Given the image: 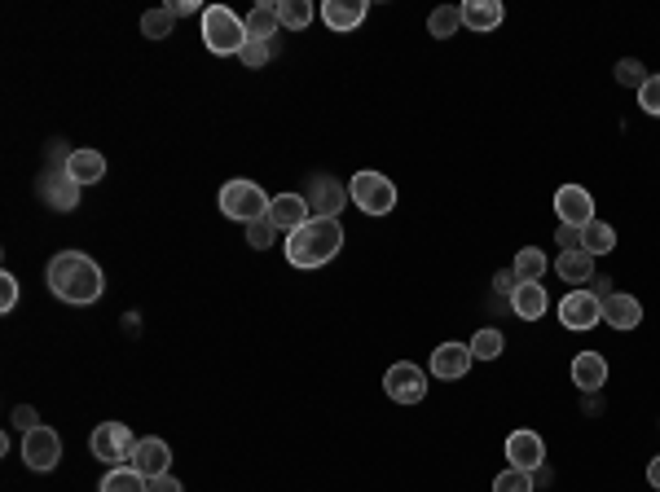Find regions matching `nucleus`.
Instances as JSON below:
<instances>
[{"instance_id":"nucleus-14","label":"nucleus","mask_w":660,"mask_h":492,"mask_svg":"<svg viewBox=\"0 0 660 492\" xmlns=\"http://www.w3.org/2000/svg\"><path fill=\"white\" fill-rule=\"evenodd\" d=\"M506 457H511V466H520V471H537V466L546 462V444L537 431H515L506 435Z\"/></svg>"},{"instance_id":"nucleus-33","label":"nucleus","mask_w":660,"mask_h":492,"mask_svg":"<svg viewBox=\"0 0 660 492\" xmlns=\"http://www.w3.org/2000/svg\"><path fill=\"white\" fill-rule=\"evenodd\" d=\"M269 58H273V40H247V49L238 53V62L251 66V71H260Z\"/></svg>"},{"instance_id":"nucleus-19","label":"nucleus","mask_w":660,"mask_h":492,"mask_svg":"<svg viewBox=\"0 0 660 492\" xmlns=\"http://www.w3.org/2000/svg\"><path fill=\"white\" fill-rule=\"evenodd\" d=\"M471 361H476V356H471L467 343H440L432 352V374L436 378H462L471 369Z\"/></svg>"},{"instance_id":"nucleus-6","label":"nucleus","mask_w":660,"mask_h":492,"mask_svg":"<svg viewBox=\"0 0 660 492\" xmlns=\"http://www.w3.org/2000/svg\"><path fill=\"white\" fill-rule=\"evenodd\" d=\"M132 449H137V440H132V431L124 422H102V427L88 435V453H93L102 466H128Z\"/></svg>"},{"instance_id":"nucleus-15","label":"nucleus","mask_w":660,"mask_h":492,"mask_svg":"<svg viewBox=\"0 0 660 492\" xmlns=\"http://www.w3.org/2000/svg\"><path fill=\"white\" fill-rule=\"evenodd\" d=\"M168 462H172V449H168V440H159V435H146V440H137V449H132V466H137L146 479L168 475Z\"/></svg>"},{"instance_id":"nucleus-36","label":"nucleus","mask_w":660,"mask_h":492,"mask_svg":"<svg viewBox=\"0 0 660 492\" xmlns=\"http://www.w3.org/2000/svg\"><path fill=\"white\" fill-rule=\"evenodd\" d=\"M638 106H643L647 115H660V75H647V84L638 88Z\"/></svg>"},{"instance_id":"nucleus-8","label":"nucleus","mask_w":660,"mask_h":492,"mask_svg":"<svg viewBox=\"0 0 660 492\" xmlns=\"http://www.w3.org/2000/svg\"><path fill=\"white\" fill-rule=\"evenodd\" d=\"M383 387H388V396L396 405H418V400L427 396V374L414 361H396V365H388V374H383Z\"/></svg>"},{"instance_id":"nucleus-3","label":"nucleus","mask_w":660,"mask_h":492,"mask_svg":"<svg viewBox=\"0 0 660 492\" xmlns=\"http://www.w3.org/2000/svg\"><path fill=\"white\" fill-rule=\"evenodd\" d=\"M247 22H242L234 9L225 5H207L203 9V44L216 53V58H234V53L247 49Z\"/></svg>"},{"instance_id":"nucleus-1","label":"nucleus","mask_w":660,"mask_h":492,"mask_svg":"<svg viewBox=\"0 0 660 492\" xmlns=\"http://www.w3.org/2000/svg\"><path fill=\"white\" fill-rule=\"evenodd\" d=\"M44 282H49V290L58 299L84 308V304H97V299H102L106 273H102V264L88 260L84 251H62L49 260V268H44Z\"/></svg>"},{"instance_id":"nucleus-38","label":"nucleus","mask_w":660,"mask_h":492,"mask_svg":"<svg viewBox=\"0 0 660 492\" xmlns=\"http://www.w3.org/2000/svg\"><path fill=\"white\" fill-rule=\"evenodd\" d=\"M515 286H520V277H515V268H502V273L493 277V290H498V295H506V299L515 295Z\"/></svg>"},{"instance_id":"nucleus-10","label":"nucleus","mask_w":660,"mask_h":492,"mask_svg":"<svg viewBox=\"0 0 660 492\" xmlns=\"http://www.w3.org/2000/svg\"><path fill=\"white\" fill-rule=\"evenodd\" d=\"M555 216H559V225H568V229H586L590 220H594V198H590V189H581V185H559V189H555Z\"/></svg>"},{"instance_id":"nucleus-18","label":"nucleus","mask_w":660,"mask_h":492,"mask_svg":"<svg viewBox=\"0 0 660 492\" xmlns=\"http://www.w3.org/2000/svg\"><path fill=\"white\" fill-rule=\"evenodd\" d=\"M603 321H608L612 330H634L638 321H643V304H638L634 295H621V290H612V295L603 299Z\"/></svg>"},{"instance_id":"nucleus-41","label":"nucleus","mask_w":660,"mask_h":492,"mask_svg":"<svg viewBox=\"0 0 660 492\" xmlns=\"http://www.w3.org/2000/svg\"><path fill=\"white\" fill-rule=\"evenodd\" d=\"M559 246H564V251H581V229L559 225Z\"/></svg>"},{"instance_id":"nucleus-35","label":"nucleus","mask_w":660,"mask_h":492,"mask_svg":"<svg viewBox=\"0 0 660 492\" xmlns=\"http://www.w3.org/2000/svg\"><path fill=\"white\" fill-rule=\"evenodd\" d=\"M273 238H278V229H273V220H269V216L256 220V225H247V246H256V251L273 246Z\"/></svg>"},{"instance_id":"nucleus-31","label":"nucleus","mask_w":660,"mask_h":492,"mask_svg":"<svg viewBox=\"0 0 660 492\" xmlns=\"http://www.w3.org/2000/svg\"><path fill=\"white\" fill-rule=\"evenodd\" d=\"M172 14L168 9H150V14H141V36L146 40H168L172 36Z\"/></svg>"},{"instance_id":"nucleus-43","label":"nucleus","mask_w":660,"mask_h":492,"mask_svg":"<svg viewBox=\"0 0 660 492\" xmlns=\"http://www.w3.org/2000/svg\"><path fill=\"white\" fill-rule=\"evenodd\" d=\"M172 18H185V14H198V0H172V5H163Z\"/></svg>"},{"instance_id":"nucleus-34","label":"nucleus","mask_w":660,"mask_h":492,"mask_svg":"<svg viewBox=\"0 0 660 492\" xmlns=\"http://www.w3.org/2000/svg\"><path fill=\"white\" fill-rule=\"evenodd\" d=\"M616 84H625V88H643V84H647L643 62H638V58H621V62H616Z\"/></svg>"},{"instance_id":"nucleus-23","label":"nucleus","mask_w":660,"mask_h":492,"mask_svg":"<svg viewBox=\"0 0 660 492\" xmlns=\"http://www.w3.org/2000/svg\"><path fill=\"white\" fill-rule=\"evenodd\" d=\"M555 273L564 277V282H590L594 277V255L590 251H559L555 255Z\"/></svg>"},{"instance_id":"nucleus-2","label":"nucleus","mask_w":660,"mask_h":492,"mask_svg":"<svg viewBox=\"0 0 660 492\" xmlns=\"http://www.w3.org/2000/svg\"><path fill=\"white\" fill-rule=\"evenodd\" d=\"M339 251H344V225H339V220L313 216L308 225H300L291 238H286V260L295 268H322V264L335 260Z\"/></svg>"},{"instance_id":"nucleus-25","label":"nucleus","mask_w":660,"mask_h":492,"mask_svg":"<svg viewBox=\"0 0 660 492\" xmlns=\"http://www.w3.org/2000/svg\"><path fill=\"white\" fill-rule=\"evenodd\" d=\"M242 22H247V36L251 40H273V36H278V27H282V22H278V5H256Z\"/></svg>"},{"instance_id":"nucleus-20","label":"nucleus","mask_w":660,"mask_h":492,"mask_svg":"<svg viewBox=\"0 0 660 492\" xmlns=\"http://www.w3.org/2000/svg\"><path fill=\"white\" fill-rule=\"evenodd\" d=\"M572 383L581 391H599L608 383V361H603L599 352H577L572 356Z\"/></svg>"},{"instance_id":"nucleus-40","label":"nucleus","mask_w":660,"mask_h":492,"mask_svg":"<svg viewBox=\"0 0 660 492\" xmlns=\"http://www.w3.org/2000/svg\"><path fill=\"white\" fill-rule=\"evenodd\" d=\"M146 492H185V488L172 475H154V479H146Z\"/></svg>"},{"instance_id":"nucleus-17","label":"nucleus","mask_w":660,"mask_h":492,"mask_svg":"<svg viewBox=\"0 0 660 492\" xmlns=\"http://www.w3.org/2000/svg\"><path fill=\"white\" fill-rule=\"evenodd\" d=\"M546 308H550V295H546V286L542 282H520L515 286V295H511V312L520 321H542L546 317Z\"/></svg>"},{"instance_id":"nucleus-13","label":"nucleus","mask_w":660,"mask_h":492,"mask_svg":"<svg viewBox=\"0 0 660 492\" xmlns=\"http://www.w3.org/2000/svg\"><path fill=\"white\" fill-rule=\"evenodd\" d=\"M269 220H273V229L291 238L295 229L313 220V216H308V198L304 194H278V198H273V207H269Z\"/></svg>"},{"instance_id":"nucleus-27","label":"nucleus","mask_w":660,"mask_h":492,"mask_svg":"<svg viewBox=\"0 0 660 492\" xmlns=\"http://www.w3.org/2000/svg\"><path fill=\"white\" fill-rule=\"evenodd\" d=\"M515 277H520V282H542V273L550 268V260H546V251H537V246H524L520 255H515Z\"/></svg>"},{"instance_id":"nucleus-16","label":"nucleus","mask_w":660,"mask_h":492,"mask_svg":"<svg viewBox=\"0 0 660 492\" xmlns=\"http://www.w3.org/2000/svg\"><path fill=\"white\" fill-rule=\"evenodd\" d=\"M366 14H370L366 0H326V5H322V22L330 31H339V36L352 31V27H361Z\"/></svg>"},{"instance_id":"nucleus-45","label":"nucleus","mask_w":660,"mask_h":492,"mask_svg":"<svg viewBox=\"0 0 660 492\" xmlns=\"http://www.w3.org/2000/svg\"><path fill=\"white\" fill-rule=\"evenodd\" d=\"M550 479H555V475H550L546 466H537V471H533V484H550Z\"/></svg>"},{"instance_id":"nucleus-7","label":"nucleus","mask_w":660,"mask_h":492,"mask_svg":"<svg viewBox=\"0 0 660 492\" xmlns=\"http://www.w3.org/2000/svg\"><path fill=\"white\" fill-rule=\"evenodd\" d=\"M22 462L31 466V471H53V466L62 462V435L53 431V427H31L27 435H22Z\"/></svg>"},{"instance_id":"nucleus-11","label":"nucleus","mask_w":660,"mask_h":492,"mask_svg":"<svg viewBox=\"0 0 660 492\" xmlns=\"http://www.w3.org/2000/svg\"><path fill=\"white\" fill-rule=\"evenodd\" d=\"M344 203H352V198L335 176H313V181H308V211H317L322 220H339Z\"/></svg>"},{"instance_id":"nucleus-26","label":"nucleus","mask_w":660,"mask_h":492,"mask_svg":"<svg viewBox=\"0 0 660 492\" xmlns=\"http://www.w3.org/2000/svg\"><path fill=\"white\" fill-rule=\"evenodd\" d=\"M612 246H616V229L603 225V220H590V225L581 229V251H590L594 260H599V255H608Z\"/></svg>"},{"instance_id":"nucleus-30","label":"nucleus","mask_w":660,"mask_h":492,"mask_svg":"<svg viewBox=\"0 0 660 492\" xmlns=\"http://www.w3.org/2000/svg\"><path fill=\"white\" fill-rule=\"evenodd\" d=\"M467 348H471V356H476V361H498L502 348H506V339H502V330H480L476 339L467 343Z\"/></svg>"},{"instance_id":"nucleus-42","label":"nucleus","mask_w":660,"mask_h":492,"mask_svg":"<svg viewBox=\"0 0 660 492\" xmlns=\"http://www.w3.org/2000/svg\"><path fill=\"white\" fill-rule=\"evenodd\" d=\"M586 290H590V295H594V299H608V295H612V277H599V273H594Z\"/></svg>"},{"instance_id":"nucleus-22","label":"nucleus","mask_w":660,"mask_h":492,"mask_svg":"<svg viewBox=\"0 0 660 492\" xmlns=\"http://www.w3.org/2000/svg\"><path fill=\"white\" fill-rule=\"evenodd\" d=\"M66 176L80 185H97L106 176V159L97 150H71L66 154Z\"/></svg>"},{"instance_id":"nucleus-21","label":"nucleus","mask_w":660,"mask_h":492,"mask_svg":"<svg viewBox=\"0 0 660 492\" xmlns=\"http://www.w3.org/2000/svg\"><path fill=\"white\" fill-rule=\"evenodd\" d=\"M502 18H506L502 0H467V5H462V27L480 31V36L493 27H502Z\"/></svg>"},{"instance_id":"nucleus-28","label":"nucleus","mask_w":660,"mask_h":492,"mask_svg":"<svg viewBox=\"0 0 660 492\" xmlns=\"http://www.w3.org/2000/svg\"><path fill=\"white\" fill-rule=\"evenodd\" d=\"M458 27H462V9H454V5H440V9H432V18H427V31H432L436 40L458 36Z\"/></svg>"},{"instance_id":"nucleus-29","label":"nucleus","mask_w":660,"mask_h":492,"mask_svg":"<svg viewBox=\"0 0 660 492\" xmlns=\"http://www.w3.org/2000/svg\"><path fill=\"white\" fill-rule=\"evenodd\" d=\"M278 22L291 31H304L313 22V5L308 0H278Z\"/></svg>"},{"instance_id":"nucleus-44","label":"nucleus","mask_w":660,"mask_h":492,"mask_svg":"<svg viewBox=\"0 0 660 492\" xmlns=\"http://www.w3.org/2000/svg\"><path fill=\"white\" fill-rule=\"evenodd\" d=\"M647 484L660 492V457H652V462H647Z\"/></svg>"},{"instance_id":"nucleus-9","label":"nucleus","mask_w":660,"mask_h":492,"mask_svg":"<svg viewBox=\"0 0 660 492\" xmlns=\"http://www.w3.org/2000/svg\"><path fill=\"white\" fill-rule=\"evenodd\" d=\"M559 321H564L568 330H594L603 321V299H594L586 286L568 290V295L559 299Z\"/></svg>"},{"instance_id":"nucleus-39","label":"nucleus","mask_w":660,"mask_h":492,"mask_svg":"<svg viewBox=\"0 0 660 492\" xmlns=\"http://www.w3.org/2000/svg\"><path fill=\"white\" fill-rule=\"evenodd\" d=\"M14 427H18L22 435H27L31 427H40V418H36V409H31V405H18V409H14Z\"/></svg>"},{"instance_id":"nucleus-5","label":"nucleus","mask_w":660,"mask_h":492,"mask_svg":"<svg viewBox=\"0 0 660 492\" xmlns=\"http://www.w3.org/2000/svg\"><path fill=\"white\" fill-rule=\"evenodd\" d=\"M348 198H352V207H361L366 216H388L396 207V185L383 172L366 167V172H357L348 181Z\"/></svg>"},{"instance_id":"nucleus-37","label":"nucleus","mask_w":660,"mask_h":492,"mask_svg":"<svg viewBox=\"0 0 660 492\" xmlns=\"http://www.w3.org/2000/svg\"><path fill=\"white\" fill-rule=\"evenodd\" d=\"M14 308H18V277L0 273V312H14Z\"/></svg>"},{"instance_id":"nucleus-4","label":"nucleus","mask_w":660,"mask_h":492,"mask_svg":"<svg viewBox=\"0 0 660 492\" xmlns=\"http://www.w3.org/2000/svg\"><path fill=\"white\" fill-rule=\"evenodd\" d=\"M269 207H273V198L256 181H229L220 189V211L229 220H238V225H256V220L269 216Z\"/></svg>"},{"instance_id":"nucleus-24","label":"nucleus","mask_w":660,"mask_h":492,"mask_svg":"<svg viewBox=\"0 0 660 492\" xmlns=\"http://www.w3.org/2000/svg\"><path fill=\"white\" fill-rule=\"evenodd\" d=\"M97 492H146V475H141L132 462L128 466H110Z\"/></svg>"},{"instance_id":"nucleus-32","label":"nucleus","mask_w":660,"mask_h":492,"mask_svg":"<svg viewBox=\"0 0 660 492\" xmlns=\"http://www.w3.org/2000/svg\"><path fill=\"white\" fill-rule=\"evenodd\" d=\"M493 492H533V471H520V466H506V471L493 479Z\"/></svg>"},{"instance_id":"nucleus-12","label":"nucleus","mask_w":660,"mask_h":492,"mask_svg":"<svg viewBox=\"0 0 660 492\" xmlns=\"http://www.w3.org/2000/svg\"><path fill=\"white\" fill-rule=\"evenodd\" d=\"M80 181H71V176H66V167L62 172H44L40 176V194H44V203H49L53 211H75L80 207Z\"/></svg>"}]
</instances>
